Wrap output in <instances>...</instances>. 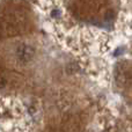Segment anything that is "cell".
Returning <instances> with one entry per match:
<instances>
[{
  "label": "cell",
  "mask_w": 132,
  "mask_h": 132,
  "mask_svg": "<svg viewBox=\"0 0 132 132\" xmlns=\"http://www.w3.org/2000/svg\"><path fill=\"white\" fill-rule=\"evenodd\" d=\"M16 56L21 62H29L34 56V50L29 45H20L16 50Z\"/></svg>",
  "instance_id": "obj_1"
}]
</instances>
